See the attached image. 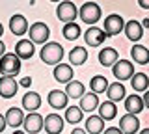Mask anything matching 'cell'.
<instances>
[{
	"instance_id": "cell-1",
	"label": "cell",
	"mask_w": 149,
	"mask_h": 134,
	"mask_svg": "<svg viewBox=\"0 0 149 134\" xmlns=\"http://www.w3.org/2000/svg\"><path fill=\"white\" fill-rule=\"evenodd\" d=\"M39 56H41V62L49 63V65H56L63 58V47L56 41H47V43H43Z\"/></svg>"
},
{
	"instance_id": "cell-2",
	"label": "cell",
	"mask_w": 149,
	"mask_h": 134,
	"mask_svg": "<svg viewBox=\"0 0 149 134\" xmlns=\"http://www.w3.org/2000/svg\"><path fill=\"white\" fill-rule=\"evenodd\" d=\"M21 73V58L15 52H6L0 56V75L17 76Z\"/></svg>"
},
{
	"instance_id": "cell-3",
	"label": "cell",
	"mask_w": 149,
	"mask_h": 134,
	"mask_svg": "<svg viewBox=\"0 0 149 134\" xmlns=\"http://www.w3.org/2000/svg\"><path fill=\"white\" fill-rule=\"evenodd\" d=\"M78 17L82 19V22L86 24H95L101 19V8L95 2H86L84 6L78 10Z\"/></svg>"
},
{
	"instance_id": "cell-4",
	"label": "cell",
	"mask_w": 149,
	"mask_h": 134,
	"mask_svg": "<svg viewBox=\"0 0 149 134\" xmlns=\"http://www.w3.org/2000/svg\"><path fill=\"white\" fill-rule=\"evenodd\" d=\"M26 34H30V39L34 41V43H37V45L47 43L49 37H50V30H49V26H47L45 22H34L32 26H28Z\"/></svg>"
},
{
	"instance_id": "cell-5",
	"label": "cell",
	"mask_w": 149,
	"mask_h": 134,
	"mask_svg": "<svg viewBox=\"0 0 149 134\" xmlns=\"http://www.w3.org/2000/svg\"><path fill=\"white\" fill-rule=\"evenodd\" d=\"M112 73H114L116 80H129L130 76L134 75V65L129 62V60H116L114 65H112Z\"/></svg>"
},
{
	"instance_id": "cell-6",
	"label": "cell",
	"mask_w": 149,
	"mask_h": 134,
	"mask_svg": "<svg viewBox=\"0 0 149 134\" xmlns=\"http://www.w3.org/2000/svg\"><path fill=\"white\" fill-rule=\"evenodd\" d=\"M56 17H58L62 22H69V21H74L78 17V10L73 2L69 0H62L56 8Z\"/></svg>"
},
{
	"instance_id": "cell-7",
	"label": "cell",
	"mask_w": 149,
	"mask_h": 134,
	"mask_svg": "<svg viewBox=\"0 0 149 134\" xmlns=\"http://www.w3.org/2000/svg\"><path fill=\"white\" fill-rule=\"evenodd\" d=\"M22 127H24V132L28 134H37L43 131V115L34 112H28V115H24V121H22Z\"/></svg>"
},
{
	"instance_id": "cell-8",
	"label": "cell",
	"mask_w": 149,
	"mask_h": 134,
	"mask_svg": "<svg viewBox=\"0 0 149 134\" xmlns=\"http://www.w3.org/2000/svg\"><path fill=\"white\" fill-rule=\"evenodd\" d=\"M106 37H108L106 32L102 28H99V26H93V24L86 30V34H84V39H86V43L90 45V47H101Z\"/></svg>"
},
{
	"instance_id": "cell-9",
	"label": "cell",
	"mask_w": 149,
	"mask_h": 134,
	"mask_svg": "<svg viewBox=\"0 0 149 134\" xmlns=\"http://www.w3.org/2000/svg\"><path fill=\"white\" fill-rule=\"evenodd\" d=\"M17 90H19V84H17L15 76H9V75L0 76V97L11 99V97H15Z\"/></svg>"
},
{
	"instance_id": "cell-10",
	"label": "cell",
	"mask_w": 149,
	"mask_h": 134,
	"mask_svg": "<svg viewBox=\"0 0 149 134\" xmlns=\"http://www.w3.org/2000/svg\"><path fill=\"white\" fill-rule=\"evenodd\" d=\"M123 26H125V21L121 19V15H118V13H112V15H108L104 19V30L106 35H118L119 32H123Z\"/></svg>"
},
{
	"instance_id": "cell-11",
	"label": "cell",
	"mask_w": 149,
	"mask_h": 134,
	"mask_svg": "<svg viewBox=\"0 0 149 134\" xmlns=\"http://www.w3.org/2000/svg\"><path fill=\"white\" fill-rule=\"evenodd\" d=\"M138 127H140V121H138L136 114L127 112L123 117L119 119V131H121V134H134V132H138Z\"/></svg>"
},
{
	"instance_id": "cell-12",
	"label": "cell",
	"mask_w": 149,
	"mask_h": 134,
	"mask_svg": "<svg viewBox=\"0 0 149 134\" xmlns=\"http://www.w3.org/2000/svg\"><path fill=\"white\" fill-rule=\"evenodd\" d=\"M43 128L49 134H60L63 131V119L58 114H49L43 119Z\"/></svg>"
},
{
	"instance_id": "cell-13",
	"label": "cell",
	"mask_w": 149,
	"mask_h": 134,
	"mask_svg": "<svg viewBox=\"0 0 149 134\" xmlns=\"http://www.w3.org/2000/svg\"><path fill=\"white\" fill-rule=\"evenodd\" d=\"M123 32H125V35L130 39V41H134V43H138L140 39H142V35H143V26L140 24L138 21H127L125 22V26H123Z\"/></svg>"
},
{
	"instance_id": "cell-14",
	"label": "cell",
	"mask_w": 149,
	"mask_h": 134,
	"mask_svg": "<svg viewBox=\"0 0 149 134\" xmlns=\"http://www.w3.org/2000/svg\"><path fill=\"white\" fill-rule=\"evenodd\" d=\"M9 30H11L13 35H24L28 32V21L24 15H21V13H17V15H13L11 19H9Z\"/></svg>"
},
{
	"instance_id": "cell-15",
	"label": "cell",
	"mask_w": 149,
	"mask_h": 134,
	"mask_svg": "<svg viewBox=\"0 0 149 134\" xmlns=\"http://www.w3.org/2000/svg\"><path fill=\"white\" fill-rule=\"evenodd\" d=\"M34 41L32 39H19L15 45V54L21 60H30L34 56Z\"/></svg>"
},
{
	"instance_id": "cell-16",
	"label": "cell",
	"mask_w": 149,
	"mask_h": 134,
	"mask_svg": "<svg viewBox=\"0 0 149 134\" xmlns=\"http://www.w3.org/2000/svg\"><path fill=\"white\" fill-rule=\"evenodd\" d=\"M47 101H49V104L52 106L54 110H62V108H67V101L69 97L65 91H60V90H52L47 97Z\"/></svg>"
},
{
	"instance_id": "cell-17",
	"label": "cell",
	"mask_w": 149,
	"mask_h": 134,
	"mask_svg": "<svg viewBox=\"0 0 149 134\" xmlns=\"http://www.w3.org/2000/svg\"><path fill=\"white\" fill-rule=\"evenodd\" d=\"M54 78L58 82H62V84H67L69 80L73 78V67L71 65H67V63H56V67H54Z\"/></svg>"
},
{
	"instance_id": "cell-18",
	"label": "cell",
	"mask_w": 149,
	"mask_h": 134,
	"mask_svg": "<svg viewBox=\"0 0 149 134\" xmlns=\"http://www.w3.org/2000/svg\"><path fill=\"white\" fill-rule=\"evenodd\" d=\"M6 123H8V127H22V121H24V112H22L21 108H9L8 112H6Z\"/></svg>"
},
{
	"instance_id": "cell-19",
	"label": "cell",
	"mask_w": 149,
	"mask_h": 134,
	"mask_svg": "<svg viewBox=\"0 0 149 134\" xmlns=\"http://www.w3.org/2000/svg\"><path fill=\"white\" fill-rule=\"evenodd\" d=\"M41 106V95L36 93V91H28V93L22 97V108L26 112H34Z\"/></svg>"
},
{
	"instance_id": "cell-20",
	"label": "cell",
	"mask_w": 149,
	"mask_h": 134,
	"mask_svg": "<svg viewBox=\"0 0 149 134\" xmlns=\"http://www.w3.org/2000/svg\"><path fill=\"white\" fill-rule=\"evenodd\" d=\"M143 108H146V106H143V99L140 95H130V97L125 95V110H127V112L140 114Z\"/></svg>"
},
{
	"instance_id": "cell-21",
	"label": "cell",
	"mask_w": 149,
	"mask_h": 134,
	"mask_svg": "<svg viewBox=\"0 0 149 134\" xmlns=\"http://www.w3.org/2000/svg\"><path fill=\"white\" fill-rule=\"evenodd\" d=\"M106 95H108V99L114 101V103H118V101L125 99V86L121 84V80L108 84V87H106Z\"/></svg>"
},
{
	"instance_id": "cell-22",
	"label": "cell",
	"mask_w": 149,
	"mask_h": 134,
	"mask_svg": "<svg viewBox=\"0 0 149 134\" xmlns=\"http://www.w3.org/2000/svg\"><path fill=\"white\" fill-rule=\"evenodd\" d=\"M130 56H132V60L136 63H140V65H146V63H149V49H146L143 45H134L132 49H130Z\"/></svg>"
},
{
	"instance_id": "cell-23",
	"label": "cell",
	"mask_w": 149,
	"mask_h": 134,
	"mask_svg": "<svg viewBox=\"0 0 149 134\" xmlns=\"http://www.w3.org/2000/svg\"><path fill=\"white\" fill-rule=\"evenodd\" d=\"M104 131V119L101 115H90L86 121V132L88 134H101Z\"/></svg>"
},
{
	"instance_id": "cell-24",
	"label": "cell",
	"mask_w": 149,
	"mask_h": 134,
	"mask_svg": "<svg viewBox=\"0 0 149 134\" xmlns=\"http://www.w3.org/2000/svg\"><path fill=\"white\" fill-rule=\"evenodd\" d=\"M118 58H119L118 56V50L112 49V47H104L99 52V63H101V65H104V67H112Z\"/></svg>"
},
{
	"instance_id": "cell-25",
	"label": "cell",
	"mask_w": 149,
	"mask_h": 134,
	"mask_svg": "<svg viewBox=\"0 0 149 134\" xmlns=\"http://www.w3.org/2000/svg\"><path fill=\"white\" fill-rule=\"evenodd\" d=\"M65 93H67L69 99H80V97L86 93V87H84L82 82H78V80H69L67 82V87H65Z\"/></svg>"
},
{
	"instance_id": "cell-26",
	"label": "cell",
	"mask_w": 149,
	"mask_h": 134,
	"mask_svg": "<svg viewBox=\"0 0 149 134\" xmlns=\"http://www.w3.org/2000/svg\"><path fill=\"white\" fill-rule=\"evenodd\" d=\"M99 106V97H97L95 91H91V93H84L80 97V108L84 112H93V110Z\"/></svg>"
},
{
	"instance_id": "cell-27",
	"label": "cell",
	"mask_w": 149,
	"mask_h": 134,
	"mask_svg": "<svg viewBox=\"0 0 149 134\" xmlns=\"http://www.w3.org/2000/svg\"><path fill=\"white\" fill-rule=\"evenodd\" d=\"M97 108H99V115L102 119H104V121H110V119H114L116 117V114H118V108H116V103L114 101H104V103L102 104H99L97 106Z\"/></svg>"
},
{
	"instance_id": "cell-28",
	"label": "cell",
	"mask_w": 149,
	"mask_h": 134,
	"mask_svg": "<svg viewBox=\"0 0 149 134\" xmlns=\"http://www.w3.org/2000/svg\"><path fill=\"white\" fill-rule=\"evenodd\" d=\"M129 80H130V86H132L134 91H146L149 87V78L146 73H134Z\"/></svg>"
},
{
	"instance_id": "cell-29",
	"label": "cell",
	"mask_w": 149,
	"mask_h": 134,
	"mask_svg": "<svg viewBox=\"0 0 149 134\" xmlns=\"http://www.w3.org/2000/svg\"><path fill=\"white\" fill-rule=\"evenodd\" d=\"M88 60V52L84 47H74L71 52H69V62H71V65H82V63H86Z\"/></svg>"
},
{
	"instance_id": "cell-30",
	"label": "cell",
	"mask_w": 149,
	"mask_h": 134,
	"mask_svg": "<svg viewBox=\"0 0 149 134\" xmlns=\"http://www.w3.org/2000/svg\"><path fill=\"white\" fill-rule=\"evenodd\" d=\"M63 37L67 39V41L78 39V37H80V26H78L74 21L65 22V26H63Z\"/></svg>"
},
{
	"instance_id": "cell-31",
	"label": "cell",
	"mask_w": 149,
	"mask_h": 134,
	"mask_svg": "<svg viewBox=\"0 0 149 134\" xmlns=\"http://www.w3.org/2000/svg\"><path fill=\"white\" fill-rule=\"evenodd\" d=\"M90 87H91V91H95L97 95H99V93H104L106 87H108V80H106L102 75H95L90 80Z\"/></svg>"
},
{
	"instance_id": "cell-32",
	"label": "cell",
	"mask_w": 149,
	"mask_h": 134,
	"mask_svg": "<svg viewBox=\"0 0 149 134\" xmlns=\"http://www.w3.org/2000/svg\"><path fill=\"white\" fill-rule=\"evenodd\" d=\"M82 114H84V110L78 108V106H67V108H65V119H67L71 125L80 123L82 121Z\"/></svg>"
},
{
	"instance_id": "cell-33",
	"label": "cell",
	"mask_w": 149,
	"mask_h": 134,
	"mask_svg": "<svg viewBox=\"0 0 149 134\" xmlns=\"http://www.w3.org/2000/svg\"><path fill=\"white\" fill-rule=\"evenodd\" d=\"M142 99H143V106H146V108L149 110V87H147L146 91H143V97H142Z\"/></svg>"
},
{
	"instance_id": "cell-34",
	"label": "cell",
	"mask_w": 149,
	"mask_h": 134,
	"mask_svg": "<svg viewBox=\"0 0 149 134\" xmlns=\"http://www.w3.org/2000/svg\"><path fill=\"white\" fill-rule=\"evenodd\" d=\"M104 134H121L119 127H112V128H104Z\"/></svg>"
},
{
	"instance_id": "cell-35",
	"label": "cell",
	"mask_w": 149,
	"mask_h": 134,
	"mask_svg": "<svg viewBox=\"0 0 149 134\" xmlns=\"http://www.w3.org/2000/svg\"><path fill=\"white\" fill-rule=\"evenodd\" d=\"M6 127H8V123H6V117H4V115L0 114V132H4V131H6Z\"/></svg>"
},
{
	"instance_id": "cell-36",
	"label": "cell",
	"mask_w": 149,
	"mask_h": 134,
	"mask_svg": "<svg viewBox=\"0 0 149 134\" xmlns=\"http://www.w3.org/2000/svg\"><path fill=\"white\" fill-rule=\"evenodd\" d=\"M30 84H32V78H30V76H24V78L21 80V86H24V87H28Z\"/></svg>"
},
{
	"instance_id": "cell-37",
	"label": "cell",
	"mask_w": 149,
	"mask_h": 134,
	"mask_svg": "<svg viewBox=\"0 0 149 134\" xmlns=\"http://www.w3.org/2000/svg\"><path fill=\"white\" fill-rule=\"evenodd\" d=\"M138 4L142 10H149V0H138Z\"/></svg>"
},
{
	"instance_id": "cell-38",
	"label": "cell",
	"mask_w": 149,
	"mask_h": 134,
	"mask_svg": "<svg viewBox=\"0 0 149 134\" xmlns=\"http://www.w3.org/2000/svg\"><path fill=\"white\" fill-rule=\"evenodd\" d=\"M6 54V45H4V41L0 39V56H4Z\"/></svg>"
},
{
	"instance_id": "cell-39",
	"label": "cell",
	"mask_w": 149,
	"mask_h": 134,
	"mask_svg": "<svg viewBox=\"0 0 149 134\" xmlns=\"http://www.w3.org/2000/svg\"><path fill=\"white\" fill-rule=\"evenodd\" d=\"M82 132H86V131H80V128H73V132H71V134H82Z\"/></svg>"
},
{
	"instance_id": "cell-40",
	"label": "cell",
	"mask_w": 149,
	"mask_h": 134,
	"mask_svg": "<svg viewBox=\"0 0 149 134\" xmlns=\"http://www.w3.org/2000/svg\"><path fill=\"white\" fill-rule=\"evenodd\" d=\"M142 26H143V28H149V19H143V24Z\"/></svg>"
},
{
	"instance_id": "cell-41",
	"label": "cell",
	"mask_w": 149,
	"mask_h": 134,
	"mask_svg": "<svg viewBox=\"0 0 149 134\" xmlns=\"http://www.w3.org/2000/svg\"><path fill=\"white\" fill-rule=\"evenodd\" d=\"M2 34H4V26L0 24V37H2Z\"/></svg>"
},
{
	"instance_id": "cell-42",
	"label": "cell",
	"mask_w": 149,
	"mask_h": 134,
	"mask_svg": "<svg viewBox=\"0 0 149 134\" xmlns=\"http://www.w3.org/2000/svg\"><path fill=\"white\" fill-rule=\"evenodd\" d=\"M142 134H149V128H146V131H142Z\"/></svg>"
},
{
	"instance_id": "cell-43",
	"label": "cell",
	"mask_w": 149,
	"mask_h": 134,
	"mask_svg": "<svg viewBox=\"0 0 149 134\" xmlns=\"http://www.w3.org/2000/svg\"><path fill=\"white\" fill-rule=\"evenodd\" d=\"M50 2H62V0H50Z\"/></svg>"
}]
</instances>
